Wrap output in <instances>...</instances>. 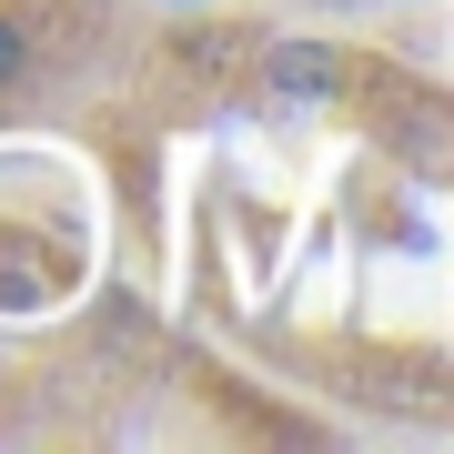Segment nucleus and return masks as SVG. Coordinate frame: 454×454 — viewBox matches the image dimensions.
<instances>
[{"instance_id":"obj_1","label":"nucleus","mask_w":454,"mask_h":454,"mask_svg":"<svg viewBox=\"0 0 454 454\" xmlns=\"http://www.w3.org/2000/svg\"><path fill=\"white\" fill-rule=\"evenodd\" d=\"M262 91H273V101H333V91H343V51H324V41H273V51H262Z\"/></svg>"},{"instance_id":"obj_2","label":"nucleus","mask_w":454,"mask_h":454,"mask_svg":"<svg viewBox=\"0 0 454 454\" xmlns=\"http://www.w3.org/2000/svg\"><path fill=\"white\" fill-rule=\"evenodd\" d=\"M31 61H41V41L20 31L11 11H0V91H20V82H31Z\"/></svg>"},{"instance_id":"obj_3","label":"nucleus","mask_w":454,"mask_h":454,"mask_svg":"<svg viewBox=\"0 0 454 454\" xmlns=\"http://www.w3.org/2000/svg\"><path fill=\"white\" fill-rule=\"evenodd\" d=\"M162 11H212V0H162Z\"/></svg>"},{"instance_id":"obj_4","label":"nucleus","mask_w":454,"mask_h":454,"mask_svg":"<svg viewBox=\"0 0 454 454\" xmlns=\"http://www.w3.org/2000/svg\"><path fill=\"white\" fill-rule=\"evenodd\" d=\"M333 11H354V0H333Z\"/></svg>"}]
</instances>
